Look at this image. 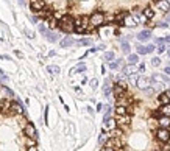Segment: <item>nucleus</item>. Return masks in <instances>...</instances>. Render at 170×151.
Instances as JSON below:
<instances>
[{"label":"nucleus","mask_w":170,"mask_h":151,"mask_svg":"<svg viewBox=\"0 0 170 151\" xmlns=\"http://www.w3.org/2000/svg\"><path fill=\"white\" fill-rule=\"evenodd\" d=\"M58 28L62 31V33H73L75 30V25H73V17L69 16V14H64L59 20H58Z\"/></svg>","instance_id":"1"},{"label":"nucleus","mask_w":170,"mask_h":151,"mask_svg":"<svg viewBox=\"0 0 170 151\" xmlns=\"http://www.w3.org/2000/svg\"><path fill=\"white\" fill-rule=\"evenodd\" d=\"M104 25V12L103 11H94L89 16V30H95Z\"/></svg>","instance_id":"2"},{"label":"nucleus","mask_w":170,"mask_h":151,"mask_svg":"<svg viewBox=\"0 0 170 151\" xmlns=\"http://www.w3.org/2000/svg\"><path fill=\"white\" fill-rule=\"evenodd\" d=\"M73 25H75V33L76 34H84L89 31V17L87 16H80L73 19Z\"/></svg>","instance_id":"3"},{"label":"nucleus","mask_w":170,"mask_h":151,"mask_svg":"<svg viewBox=\"0 0 170 151\" xmlns=\"http://www.w3.org/2000/svg\"><path fill=\"white\" fill-rule=\"evenodd\" d=\"M103 146H108L112 149H122L125 146V139H120V137H108L106 142L103 143Z\"/></svg>","instance_id":"4"},{"label":"nucleus","mask_w":170,"mask_h":151,"mask_svg":"<svg viewBox=\"0 0 170 151\" xmlns=\"http://www.w3.org/2000/svg\"><path fill=\"white\" fill-rule=\"evenodd\" d=\"M115 125L117 128L120 129H128L129 126H131V115L126 114V115H115Z\"/></svg>","instance_id":"5"},{"label":"nucleus","mask_w":170,"mask_h":151,"mask_svg":"<svg viewBox=\"0 0 170 151\" xmlns=\"http://www.w3.org/2000/svg\"><path fill=\"white\" fill-rule=\"evenodd\" d=\"M154 137H156V140L161 142V143H168L170 140V129H165V128H158V129H154Z\"/></svg>","instance_id":"6"},{"label":"nucleus","mask_w":170,"mask_h":151,"mask_svg":"<svg viewBox=\"0 0 170 151\" xmlns=\"http://www.w3.org/2000/svg\"><path fill=\"white\" fill-rule=\"evenodd\" d=\"M126 83H123V81H117V83L112 86V93H114V98H119V97H123V95L126 93Z\"/></svg>","instance_id":"7"},{"label":"nucleus","mask_w":170,"mask_h":151,"mask_svg":"<svg viewBox=\"0 0 170 151\" xmlns=\"http://www.w3.org/2000/svg\"><path fill=\"white\" fill-rule=\"evenodd\" d=\"M25 111H23V106L19 103V101H11L9 103V109H8V114L9 115H22Z\"/></svg>","instance_id":"8"},{"label":"nucleus","mask_w":170,"mask_h":151,"mask_svg":"<svg viewBox=\"0 0 170 151\" xmlns=\"http://www.w3.org/2000/svg\"><path fill=\"white\" fill-rule=\"evenodd\" d=\"M23 135L31 137V139H37V131H36L33 123H25L23 125Z\"/></svg>","instance_id":"9"},{"label":"nucleus","mask_w":170,"mask_h":151,"mask_svg":"<svg viewBox=\"0 0 170 151\" xmlns=\"http://www.w3.org/2000/svg\"><path fill=\"white\" fill-rule=\"evenodd\" d=\"M136 86H137L139 89H142V90L148 89V87L151 86V78H148V76H139V78L136 79Z\"/></svg>","instance_id":"10"},{"label":"nucleus","mask_w":170,"mask_h":151,"mask_svg":"<svg viewBox=\"0 0 170 151\" xmlns=\"http://www.w3.org/2000/svg\"><path fill=\"white\" fill-rule=\"evenodd\" d=\"M45 5V0H30V8L33 12H39L41 9H44Z\"/></svg>","instance_id":"11"},{"label":"nucleus","mask_w":170,"mask_h":151,"mask_svg":"<svg viewBox=\"0 0 170 151\" xmlns=\"http://www.w3.org/2000/svg\"><path fill=\"white\" fill-rule=\"evenodd\" d=\"M114 128H117V125H115V118H112V117H108V118H103V131L104 132H109V131H112Z\"/></svg>","instance_id":"12"},{"label":"nucleus","mask_w":170,"mask_h":151,"mask_svg":"<svg viewBox=\"0 0 170 151\" xmlns=\"http://www.w3.org/2000/svg\"><path fill=\"white\" fill-rule=\"evenodd\" d=\"M153 3L156 5V8H158L159 11H162V12H168L170 11V3L167 2V0H153Z\"/></svg>","instance_id":"13"},{"label":"nucleus","mask_w":170,"mask_h":151,"mask_svg":"<svg viewBox=\"0 0 170 151\" xmlns=\"http://www.w3.org/2000/svg\"><path fill=\"white\" fill-rule=\"evenodd\" d=\"M158 126H159V128H165V129H170V117H165V115H159V117H158Z\"/></svg>","instance_id":"14"},{"label":"nucleus","mask_w":170,"mask_h":151,"mask_svg":"<svg viewBox=\"0 0 170 151\" xmlns=\"http://www.w3.org/2000/svg\"><path fill=\"white\" fill-rule=\"evenodd\" d=\"M123 25H125V26H131V28H134V26H137L139 23H137V22H136V19H134V17L128 12V14L125 16V19H123Z\"/></svg>","instance_id":"15"},{"label":"nucleus","mask_w":170,"mask_h":151,"mask_svg":"<svg viewBox=\"0 0 170 151\" xmlns=\"http://www.w3.org/2000/svg\"><path fill=\"white\" fill-rule=\"evenodd\" d=\"M45 23H47V28L50 31H53V30L58 28V19H55L53 16H50L48 19H45Z\"/></svg>","instance_id":"16"},{"label":"nucleus","mask_w":170,"mask_h":151,"mask_svg":"<svg viewBox=\"0 0 170 151\" xmlns=\"http://www.w3.org/2000/svg\"><path fill=\"white\" fill-rule=\"evenodd\" d=\"M59 44H61V47H62V48H67V47H72V45L75 44V39H73L72 36H66V37H64V39L61 40V42H59Z\"/></svg>","instance_id":"17"},{"label":"nucleus","mask_w":170,"mask_h":151,"mask_svg":"<svg viewBox=\"0 0 170 151\" xmlns=\"http://www.w3.org/2000/svg\"><path fill=\"white\" fill-rule=\"evenodd\" d=\"M122 72H123V75H126V76H131V75L137 73V68H136L134 65H131V64H128L126 67L122 68Z\"/></svg>","instance_id":"18"},{"label":"nucleus","mask_w":170,"mask_h":151,"mask_svg":"<svg viewBox=\"0 0 170 151\" xmlns=\"http://www.w3.org/2000/svg\"><path fill=\"white\" fill-rule=\"evenodd\" d=\"M150 36H151V31H150V30H142V31L137 34V39L140 40V42H147V40L150 39Z\"/></svg>","instance_id":"19"},{"label":"nucleus","mask_w":170,"mask_h":151,"mask_svg":"<svg viewBox=\"0 0 170 151\" xmlns=\"http://www.w3.org/2000/svg\"><path fill=\"white\" fill-rule=\"evenodd\" d=\"M158 114H159V115L170 117V103H167V104H161V107L158 109Z\"/></svg>","instance_id":"20"},{"label":"nucleus","mask_w":170,"mask_h":151,"mask_svg":"<svg viewBox=\"0 0 170 151\" xmlns=\"http://www.w3.org/2000/svg\"><path fill=\"white\" fill-rule=\"evenodd\" d=\"M142 14H143V17H145L147 20H151L154 17V11H153V8L147 6L145 9H142Z\"/></svg>","instance_id":"21"},{"label":"nucleus","mask_w":170,"mask_h":151,"mask_svg":"<svg viewBox=\"0 0 170 151\" xmlns=\"http://www.w3.org/2000/svg\"><path fill=\"white\" fill-rule=\"evenodd\" d=\"M44 36L47 37L48 42H56V40H58V36H56L53 31H50V30H47V31L44 33Z\"/></svg>","instance_id":"22"},{"label":"nucleus","mask_w":170,"mask_h":151,"mask_svg":"<svg viewBox=\"0 0 170 151\" xmlns=\"http://www.w3.org/2000/svg\"><path fill=\"white\" fill-rule=\"evenodd\" d=\"M103 92H104V95H106V97H109V95H111V92H112V84H111V81H109V79L104 81Z\"/></svg>","instance_id":"23"},{"label":"nucleus","mask_w":170,"mask_h":151,"mask_svg":"<svg viewBox=\"0 0 170 151\" xmlns=\"http://www.w3.org/2000/svg\"><path fill=\"white\" fill-rule=\"evenodd\" d=\"M137 62H139V54H137V53H133V54L129 53V54H128V64L136 65Z\"/></svg>","instance_id":"24"},{"label":"nucleus","mask_w":170,"mask_h":151,"mask_svg":"<svg viewBox=\"0 0 170 151\" xmlns=\"http://www.w3.org/2000/svg\"><path fill=\"white\" fill-rule=\"evenodd\" d=\"M122 59H112V61H109V67L112 68V70H117V68H122Z\"/></svg>","instance_id":"25"},{"label":"nucleus","mask_w":170,"mask_h":151,"mask_svg":"<svg viewBox=\"0 0 170 151\" xmlns=\"http://www.w3.org/2000/svg\"><path fill=\"white\" fill-rule=\"evenodd\" d=\"M151 79H154V81H159V83H164V84L170 83V79H168L165 75H153V78H151Z\"/></svg>","instance_id":"26"},{"label":"nucleus","mask_w":170,"mask_h":151,"mask_svg":"<svg viewBox=\"0 0 170 151\" xmlns=\"http://www.w3.org/2000/svg\"><path fill=\"white\" fill-rule=\"evenodd\" d=\"M47 72L51 73V75H58V73L61 72V68H59L58 65H48V67H47Z\"/></svg>","instance_id":"27"},{"label":"nucleus","mask_w":170,"mask_h":151,"mask_svg":"<svg viewBox=\"0 0 170 151\" xmlns=\"http://www.w3.org/2000/svg\"><path fill=\"white\" fill-rule=\"evenodd\" d=\"M84 70H86V65H84V62H81V64H78L75 68H72L70 73L73 75V73H78V72H84Z\"/></svg>","instance_id":"28"},{"label":"nucleus","mask_w":170,"mask_h":151,"mask_svg":"<svg viewBox=\"0 0 170 151\" xmlns=\"http://www.w3.org/2000/svg\"><path fill=\"white\" fill-rule=\"evenodd\" d=\"M148 128H150L151 131L158 129V128H159V126H158V118H156V120H154V118H150V120H148Z\"/></svg>","instance_id":"29"},{"label":"nucleus","mask_w":170,"mask_h":151,"mask_svg":"<svg viewBox=\"0 0 170 151\" xmlns=\"http://www.w3.org/2000/svg\"><path fill=\"white\" fill-rule=\"evenodd\" d=\"M122 50H123V53H126V54L131 53V47H129V44L126 42V40H122Z\"/></svg>","instance_id":"30"},{"label":"nucleus","mask_w":170,"mask_h":151,"mask_svg":"<svg viewBox=\"0 0 170 151\" xmlns=\"http://www.w3.org/2000/svg\"><path fill=\"white\" fill-rule=\"evenodd\" d=\"M136 48H137V54H147V53H148L147 45H140V44H139Z\"/></svg>","instance_id":"31"},{"label":"nucleus","mask_w":170,"mask_h":151,"mask_svg":"<svg viewBox=\"0 0 170 151\" xmlns=\"http://www.w3.org/2000/svg\"><path fill=\"white\" fill-rule=\"evenodd\" d=\"M25 145L28 146H36V139H31V137H25Z\"/></svg>","instance_id":"32"},{"label":"nucleus","mask_w":170,"mask_h":151,"mask_svg":"<svg viewBox=\"0 0 170 151\" xmlns=\"http://www.w3.org/2000/svg\"><path fill=\"white\" fill-rule=\"evenodd\" d=\"M75 44H78V45H92V40L90 39H80L78 42L75 40Z\"/></svg>","instance_id":"33"},{"label":"nucleus","mask_w":170,"mask_h":151,"mask_svg":"<svg viewBox=\"0 0 170 151\" xmlns=\"http://www.w3.org/2000/svg\"><path fill=\"white\" fill-rule=\"evenodd\" d=\"M89 84H90V87H92V89L95 90V89H97V86H98V79H97V78L90 79V81H89Z\"/></svg>","instance_id":"34"},{"label":"nucleus","mask_w":170,"mask_h":151,"mask_svg":"<svg viewBox=\"0 0 170 151\" xmlns=\"http://www.w3.org/2000/svg\"><path fill=\"white\" fill-rule=\"evenodd\" d=\"M108 137H109V135H106V134H104V131H103V132L100 134V137H98V142H100V143H104Z\"/></svg>","instance_id":"35"},{"label":"nucleus","mask_w":170,"mask_h":151,"mask_svg":"<svg viewBox=\"0 0 170 151\" xmlns=\"http://www.w3.org/2000/svg\"><path fill=\"white\" fill-rule=\"evenodd\" d=\"M104 59H106V61H112L114 59V53L112 51H106V53H104Z\"/></svg>","instance_id":"36"},{"label":"nucleus","mask_w":170,"mask_h":151,"mask_svg":"<svg viewBox=\"0 0 170 151\" xmlns=\"http://www.w3.org/2000/svg\"><path fill=\"white\" fill-rule=\"evenodd\" d=\"M165 48H167L165 42H159V44H158V51H159V53H164V51H165Z\"/></svg>","instance_id":"37"},{"label":"nucleus","mask_w":170,"mask_h":151,"mask_svg":"<svg viewBox=\"0 0 170 151\" xmlns=\"http://www.w3.org/2000/svg\"><path fill=\"white\" fill-rule=\"evenodd\" d=\"M159 64H161V59H159V58H153V59H151V65H153V67H158Z\"/></svg>","instance_id":"38"},{"label":"nucleus","mask_w":170,"mask_h":151,"mask_svg":"<svg viewBox=\"0 0 170 151\" xmlns=\"http://www.w3.org/2000/svg\"><path fill=\"white\" fill-rule=\"evenodd\" d=\"M47 30H48V28H47V26H45L44 23H39V31H41L42 34H44V33H45Z\"/></svg>","instance_id":"39"},{"label":"nucleus","mask_w":170,"mask_h":151,"mask_svg":"<svg viewBox=\"0 0 170 151\" xmlns=\"http://www.w3.org/2000/svg\"><path fill=\"white\" fill-rule=\"evenodd\" d=\"M44 120H45V125H48V106L45 107V112H44Z\"/></svg>","instance_id":"40"},{"label":"nucleus","mask_w":170,"mask_h":151,"mask_svg":"<svg viewBox=\"0 0 170 151\" xmlns=\"http://www.w3.org/2000/svg\"><path fill=\"white\" fill-rule=\"evenodd\" d=\"M142 72H145V64H139L137 67V73H142Z\"/></svg>","instance_id":"41"},{"label":"nucleus","mask_w":170,"mask_h":151,"mask_svg":"<svg viewBox=\"0 0 170 151\" xmlns=\"http://www.w3.org/2000/svg\"><path fill=\"white\" fill-rule=\"evenodd\" d=\"M147 48H148V53H153V51H154V45H151V44L147 45Z\"/></svg>","instance_id":"42"},{"label":"nucleus","mask_w":170,"mask_h":151,"mask_svg":"<svg viewBox=\"0 0 170 151\" xmlns=\"http://www.w3.org/2000/svg\"><path fill=\"white\" fill-rule=\"evenodd\" d=\"M100 151H115V149H112V148H108V146H103Z\"/></svg>","instance_id":"43"},{"label":"nucleus","mask_w":170,"mask_h":151,"mask_svg":"<svg viewBox=\"0 0 170 151\" xmlns=\"http://www.w3.org/2000/svg\"><path fill=\"white\" fill-rule=\"evenodd\" d=\"M27 151H39V149H37L36 146H28V148H27Z\"/></svg>","instance_id":"44"},{"label":"nucleus","mask_w":170,"mask_h":151,"mask_svg":"<svg viewBox=\"0 0 170 151\" xmlns=\"http://www.w3.org/2000/svg\"><path fill=\"white\" fill-rule=\"evenodd\" d=\"M164 93H165V97L170 100V89H167V90H164Z\"/></svg>","instance_id":"45"},{"label":"nucleus","mask_w":170,"mask_h":151,"mask_svg":"<svg viewBox=\"0 0 170 151\" xmlns=\"http://www.w3.org/2000/svg\"><path fill=\"white\" fill-rule=\"evenodd\" d=\"M0 59H6V61H9V56H6V54H0Z\"/></svg>","instance_id":"46"},{"label":"nucleus","mask_w":170,"mask_h":151,"mask_svg":"<svg viewBox=\"0 0 170 151\" xmlns=\"http://www.w3.org/2000/svg\"><path fill=\"white\" fill-rule=\"evenodd\" d=\"M158 26H161V28H167L168 23H158Z\"/></svg>","instance_id":"47"},{"label":"nucleus","mask_w":170,"mask_h":151,"mask_svg":"<svg viewBox=\"0 0 170 151\" xmlns=\"http://www.w3.org/2000/svg\"><path fill=\"white\" fill-rule=\"evenodd\" d=\"M164 73H165V75H170V67H165V68H164Z\"/></svg>","instance_id":"48"},{"label":"nucleus","mask_w":170,"mask_h":151,"mask_svg":"<svg viewBox=\"0 0 170 151\" xmlns=\"http://www.w3.org/2000/svg\"><path fill=\"white\" fill-rule=\"evenodd\" d=\"M101 109H103V104H101V103L97 104V111H101Z\"/></svg>","instance_id":"49"},{"label":"nucleus","mask_w":170,"mask_h":151,"mask_svg":"<svg viewBox=\"0 0 170 151\" xmlns=\"http://www.w3.org/2000/svg\"><path fill=\"white\" fill-rule=\"evenodd\" d=\"M168 56H170V45H168Z\"/></svg>","instance_id":"50"},{"label":"nucleus","mask_w":170,"mask_h":151,"mask_svg":"<svg viewBox=\"0 0 170 151\" xmlns=\"http://www.w3.org/2000/svg\"><path fill=\"white\" fill-rule=\"evenodd\" d=\"M168 20H170V16H168Z\"/></svg>","instance_id":"51"}]
</instances>
